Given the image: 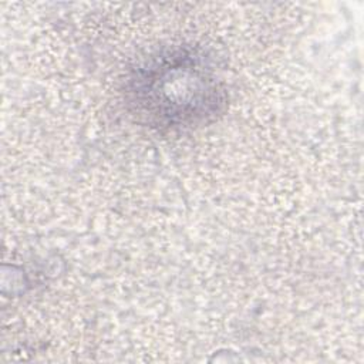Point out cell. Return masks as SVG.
<instances>
[{"label": "cell", "instance_id": "cell-1", "mask_svg": "<svg viewBox=\"0 0 364 364\" xmlns=\"http://www.w3.org/2000/svg\"><path fill=\"white\" fill-rule=\"evenodd\" d=\"M216 80L202 55L171 51L136 70L131 78L132 102L155 125H192L219 111L223 91Z\"/></svg>", "mask_w": 364, "mask_h": 364}]
</instances>
